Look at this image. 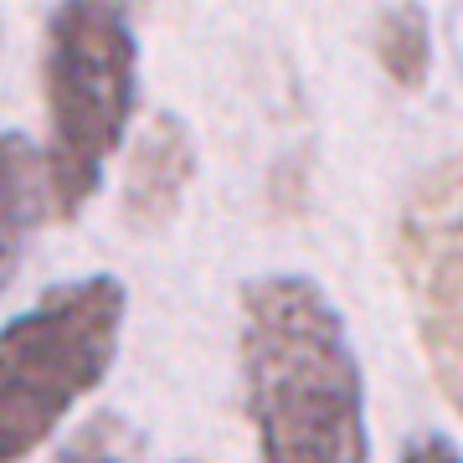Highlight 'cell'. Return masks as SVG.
<instances>
[{
	"label": "cell",
	"mask_w": 463,
	"mask_h": 463,
	"mask_svg": "<svg viewBox=\"0 0 463 463\" xmlns=\"http://www.w3.org/2000/svg\"><path fill=\"white\" fill-rule=\"evenodd\" d=\"M242 397L263 463H365V376L345 319L315 279L242 288Z\"/></svg>",
	"instance_id": "cell-1"
},
{
	"label": "cell",
	"mask_w": 463,
	"mask_h": 463,
	"mask_svg": "<svg viewBox=\"0 0 463 463\" xmlns=\"http://www.w3.org/2000/svg\"><path fill=\"white\" fill-rule=\"evenodd\" d=\"M139 88V42L118 0H62L47 21V216L72 222L99 196Z\"/></svg>",
	"instance_id": "cell-2"
},
{
	"label": "cell",
	"mask_w": 463,
	"mask_h": 463,
	"mask_svg": "<svg viewBox=\"0 0 463 463\" xmlns=\"http://www.w3.org/2000/svg\"><path fill=\"white\" fill-rule=\"evenodd\" d=\"M124 283L114 273L57 283L0 325V463H26L62 417L93 397L118 355Z\"/></svg>",
	"instance_id": "cell-3"
},
{
	"label": "cell",
	"mask_w": 463,
	"mask_h": 463,
	"mask_svg": "<svg viewBox=\"0 0 463 463\" xmlns=\"http://www.w3.org/2000/svg\"><path fill=\"white\" fill-rule=\"evenodd\" d=\"M397 273L432 381L463 412V155L412 185L397 222Z\"/></svg>",
	"instance_id": "cell-4"
},
{
	"label": "cell",
	"mask_w": 463,
	"mask_h": 463,
	"mask_svg": "<svg viewBox=\"0 0 463 463\" xmlns=\"http://www.w3.org/2000/svg\"><path fill=\"white\" fill-rule=\"evenodd\" d=\"M191 175H196V145H191L185 124L175 114L149 118L129 155V170H124V216H129V227L139 232L165 227L170 216L181 212Z\"/></svg>",
	"instance_id": "cell-5"
},
{
	"label": "cell",
	"mask_w": 463,
	"mask_h": 463,
	"mask_svg": "<svg viewBox=\"0 0 463 463\" xmlns=\"http://www.w3.org/2000/svg\"><path fill=\"white\" fill-rule=\"evenodd\" d=\"M47 216V170L42 149L21 129H0V294L21 273L26 242Z\"/></svg>",
	"instance_id": "cell-6"
},
{
	"label": "cell",
	"mask_w": 463,
	"mask_h": 463,
	"mask_svg": "<svg viewBox=\"0 0 463 463\" xmlns=\"http://www.w3.org/2000/svg\"><path fill=\"white\" fill-rule=\"evenodd\" d=\"M376 62L381 72L402 88L417 93L432 72V26L422 16V5H392L376 21Z\"/></svg>",
	"instance_id": "cell-7"
},
{
	"label": "cell",
	"mask_w": 463,
	"mask_h": 463,
	"mask_svg": "<svg viewBox=\"0 0 463 463\" xmlns=\"http://www.w3.org/2000/svg\"><path fill=\"white\" fill-rule=\"evenodd\" d=\"M52 463H139V438L118 417H93Z\"/></svg>",
	"instance_id": "cell-8"
},
{
	"label": "cell",
	"mask_w": 463,
	"mask_h": 463,
	"mask_svg": "<svg viewBox=\"0 0 463 463\" xmlns=\"http://www.w3.org/2000/svg\"><path fill=\"white\" fill-rule=\"evenodd\" d=\"M407 463H463V453L448 438H438V432H428V438H417L412 453H407Z\"/></svg>",
	"instance_id": "cell-9"
}]
</instances>
